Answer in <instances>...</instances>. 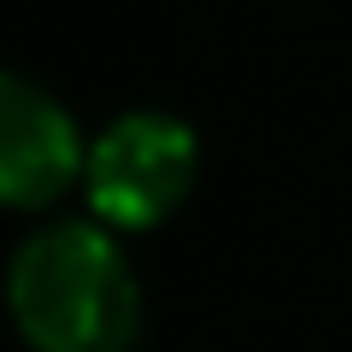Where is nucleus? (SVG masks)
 Segmentation results:
<instances>
[{"instance_id":"nucleus-1","label":"nucleus","mask_w":352,"mask_h":352,"mask_svg":"<svg viewBox=\"0 0 352 352\" xmlns=\"http://www.w3.org/2000/svg\"><path fill=\"white\" fill-rule=\"evenodd\" d=\"M12 311L36 352H129L135 282L100 229L59 223L18 252Z\"/></svg>"},{"instance_id":"nucleus-3","label":"nucleus","mask_w":352,"mask_h":352,"mask_svg":"<svg viewBox=\"0 0 352 352\" xmlns=\"http://www.w3.org/2000/svg\"><path fill=\"white\" fill-rule=\"evenodd\" d=\"M76 129L47 94L6 76L0 82V194L12 206H47L76 176Z\"/></svg>"},{"instance_id":"nucleus-2","label":"nucleus","mask_w":352,"mask_h":352,"mask_svg":"<svg viewBox=\"0 0 352 352\" xmlns=\"http://www.w3.org/2000/svg\"><path fill=\"white\" fill-rule=\"evenodd\" d=\"M194 182V135L176 118H124L88 153V200L106 223L147 229L182 206Z\"/></svg>"}]
</instances>
